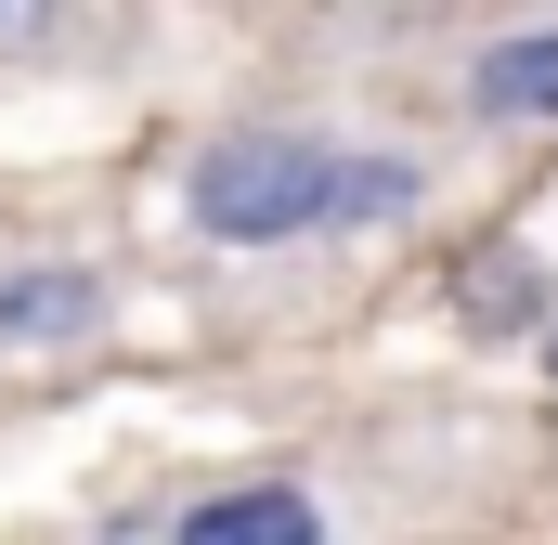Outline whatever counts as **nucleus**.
I'll return each mask as SVG.
<instances>
[{
	"mask_svg": "<svg viewBox=\"0 0 558 545\" xmlns=\"http://www.w3.org/2000/svg\"><path fill=\"white\" fill-rule=\"evenodd\" d=\"M325 195H338L325 131H221L182 169V221L208 247H299V234H325Z\"/></svg>",
	"mask_w": 558,
	"mask_h": 545,
	"instance_id": "obj_1",
	"label": "nucleus"
},
{
	"mask_svg": "<svg viewBox=\"0 0 558 545\" xmlns=\"http://www.w3.org/2000/svg\"><path fill=\"white\" fill-rule=\"evenodd\" d=\"M78 338H105V272L78 261L0 272V351H78Z\"/></svg>",
	"mask_w": 558,
	"mask_h": 545,
	"instance_id": "obj_2",
	"label": "nucleus"
},
{
	"mask_svg": "<svg viewBox=\"0 0 558 545\" xmlns=\"http://www.w3.org/2000/svg\"><path fill=\"white\" fill-rule=\"evenodd\" d=\"M468 118L494 131H558V26H507L468 52Z\"/></svg>",
	"mask_w": 558,
	"mask_h": 545,
	"instance_id": "obj_3",
	"label": "nucleus"
},
{
	"mask_svg": "<svg viewBox=\"0 0 558 545\" xmlns=\"http://www.w3.org/2000/svg\"><path fill=\"white\" fill-rule=\"evenodd\" d=\"M169 545H325V507L286 494V481H260V494H195L169 520Z\"/></svg>",
	"mask_w": 558,
	"mask_h": 545,
	"instance_id": "obj_4",
	"label": "nucleus"
},
{
	"mask_svg": "<svg viewBox=\"0 0 558 545\" xmlns=\"http://www.w3.org/2000/svg\"><path fill=\"white\" fill-rule=\"evenodd\" d=\"M428 195L416 156H338V195H325V234H377V221H403Z\"/></svg>",
	"mask_w": 558,
	"mask_h": 545,
	"instance_id": "obj_5",
	"label": "nucleus"
},
{
	"mask_svg": "<svg viewBox=\"0 0 558 545\" xmlns=\"http://www.w3.org/2000/svg\"><path fill=\"white\" fill-rule=\"evenodd\" d=\"M546 364H558V312H546Z\"/></svg>",
	"mask_w": 558,
	"mask_h": 545,
	"instance_id": "obj_6",
	"label": "nucleus"
}]
</instances>
